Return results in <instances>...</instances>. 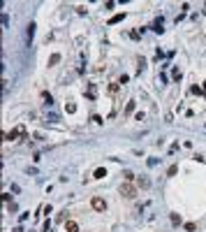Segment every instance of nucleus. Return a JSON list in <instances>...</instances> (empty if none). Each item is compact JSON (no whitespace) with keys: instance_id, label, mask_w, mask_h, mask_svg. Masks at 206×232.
<instances>
[{"instance_id":"obj_16","label":"nucleus","mask_w":206,"mask_h":232,"mask_svg":"<svg viewBox=\"0 0 206 232\" xmlns=\"http://www.w3.org/2000/svg\"><path fill=\"white\" fill-rule=\"evenodd\" d=\"M195 228H197L195 223H185V230H188V232H195Z\"/></svg>"},{"instance_id":"obj_13","label":"nucleus","mask_w":206,"mask_h":232,"mask_svg":"<svg viewBox=\"0 0 206 232\" xmlns=\"http://www.w3.org/2000/svg\"><path fill=\"white\" fill-rule=\"evenodd\" d=\"M139 186H141V188H148L151 181H148V179H139Z\"/></svg>"},{"instance_id":"obj_26","label":"nucleus","mask_w":206,"mask_h":232,"mask_svg":"<svg viewBox=\"0 0 206 232\" xmlns=\"http://www.w3.org/2000/svg\"><path fill=\"white\" fill-rule=\"evenodd\" d=\"M204 9H206V5H204Z\"/></svg>"},{"instance_id":"obj_18","label":"nucleus","mask_w":206,"mask_h":232,"mask_svg":"<svg viewBox=\"0 0 206 232\" xmlns=\"http://www.w3.org/2000/svg\"><path fill=\"white\" fill-rule=\"evenodd\" d=\"M176 172H178V167H176V165H172V167H169V172H167V174H169V176H174Z\"/></svg>"},{"instance_id":"obj_4","label":"nucleus","mask_w":206,"mask_h":232,"mask_svg":"<svg viewBox=\"0 0 206 232\" xmlns=\"http://www.w3.org/2000/svg\"><path fill=\"white\" fill-rule=\"evenodd\" d=\"M162 26H164V19H162V16H160V19H155V23H153V30L162 35V33H164V28H162Z\"/></svg>"},{"instance_id":"obj_11","label":"nucleus","mask_w":206,"mask_h":232,"mask_svg":"<svg viewBox=\"0 0 206 232\" xmlns=\"http://www.w3.org/2000/svg\"><path fill=\"white\" fill-rule=\"evenodd\" d=\"M56 63H60V53H54V56L49 58V65H56Z\"/></svg>"},{"instance_id":"obj_19","label":"nucleus","mask_w":206,"mask_h":232,"mask_svg":"<svg viewBox=\"0 0 206 232\" xmlns=\"http://www.w3.org/2000/svg\"><path fill=\"white\" fill-rule=\"evenodd\" d=\"M127 81H130V77H127V74H123L121 79H118V84H127Z\"/></svg>"},{"instance_id":"obj_22","label":"nucleus","mask_w":206,"mask_h":232,"mask_svg":"<svg viewBox=\"0 0 206 232\" xmlns=\"http://www.w3.org/2000/svg\"><path fill=\"white\" fill-rule=\"evenodd\" d=\"M157 165V158H148V167H155Z\"/></svg>"},{"instance_id":"obj_2","label":"nucleus","mask_w":206,"mask_h":232,"mask_svg":"<svg viewBox=\"0 0 206 232\" xmlns=\"http://www.w3.org/2000/svg\"><path fill=\"white\" fill-rule=\"evenodd\" d=\"M23 135H26V126H19V128L12 130V132H7L5 137H7V139H16V137H23Z\"/></svg>"},{"instance_id":"obj_3","label":"nucleus","mask_w":206,"mask_h":232,"mask_svg":"<svg viewBox=\"0 0 206 232\" xmlns=\"http://www.w3.org/2000/svg\"><path fill=\"white\" fill-rule=\"evenodd\" d=\"M90 207H93L95 211H104V209H107V202H104L102 197H93V200H90Z\"/></svg>"},{"instance_id":"obj_23","label":"nucleus","mask_w":206,"mask_h":232,"mask_svg":"<svg viewBox=\"0 0 206 232\" xmlns=\"http://www.w3.org/2000/svg\"><path fill=\"white\" fill-rule=\"evenodd\" d=\"M42 211L46 213V216H49V213H51V211H54V209H51V204H46V207H42Z\"/></svg>"},{"instance_id":"obj_7","label":"nucleus","mask_w":206,"mask_h":232,"mask_svg":"<svg viewBox=\"0 0 206 232\" xmlns=\"http://www.w3.org/2000/svg\"><path fill=\"white\" fill-rule=\"evenodd\" d=\"M123 19H125V12H123V14H114V16L109 19V26H114V23H121Z\"/></svg>"},{"instance_id":"obj_6","label":"nucleus","mask_w":206,"mask_h":232,"mask_svg":"<svg viewBox=\"0 0 206 232\" xmlns=\"http://www.w3.org/2000/svg\"><path fill=\"white\" fill-rule=\"evenodd\" d=\"M65 232H79V225H76L74 221H67L65 223Z\"/></svg>"},{"instance_id":"obj_25","label":"nucleus","mask_w":206,"mask_h":232,"mask_svg":"<svg viewBox=\"0 0 206 232\" xmlns=\"http://www.w3.org/2000/svg\"><path fill=\"white\" fill-rule=\"evenodd\" d=\"M202 91H206V81H204V86H202Z\"/></svg>"},{"instance_id":"obj_21","label":"nucleus","mask_w":206,"mask_h":232,"mask_svg":"<svg viewBox=\"0 0 206 232\" xmlns=\"http://www.w3.org/2000/svg\"><path fill=\"white\" fill-rule=\"evenodd\" d=\"M93 121H95V123H97V126H102V123H104V121H102V116H97V114H95V116H93Z\"/></svg>"},{"instance_id":"obj_17","label":"nucleus","mask_w":206,"mask_h":232,"mask_svg":"<svg viewBox=\"0 0 206 232\" xmlns=\"http://www.w3.org/2000/svg\"><path fill=\"white\" fill-rule=\"evenodd\" d=\"M172 77H174V79H176V81H178V79H181V70H178V67H176V70H174V72H172Z\"/></svg>"},{"instance_id":"obj_12","label":"nucleus","mask_w":206,"mask_h":232,"mask_svg":"<svg viewBox=\"0 0 206 232\" xmlns=\"http://www.w3.org/2000/svg\"><path fill=\"white\" fill-rule=\"evenodd\" d=\"M86 93H88V98H90V100H95V86H93V84L88 86V91H86Z\"/></svg>"},{"instance_id":"obj_15","label":"nucleus","mask_w":206,"mask_h":232,"mask_svg":"<svg viewBox=\"0 0 206 232\" xmlns=\"http://www.w3.org/2000/svg\"><path fill=\"white\" fill-rule=\"evenodd\" d=\"M172 223H174V225L181 223V216H178V213H172Z\"/></svg>"},{"instance_id":"obj_20","label":"nucleus","mask_w":206,"mask_h":232,"mask_svg":"<svg viewBox=\"0 0 206 232\" xmlns=\"http://www.w3.org/2000/svg\"><path fill=\"white\" fill-rule=\"evenodd\" d=\"M116 91H118V81H116V84H111V86H109V93H116Z\"/></svg>"},{"instance_id":"obj_9","label":"nucleus","mask_w":206,"mask_h":232,"mask_svg":"<svg viewBox=\"0 0 206 232\" xmlns=\"http://www.w3.org/2000/svg\"><path fill=\"white\" fill-rule=\"evenodd\" d=\"M65 111H67V114H74V111H76V105H74V102H65Z\"/></svg>"},{"instance_id":"obj_14","label":"nucleus","mask_w":206,"mask_h":232,"mask_svg":"<svg viewBox=\"0 0 206 232\" xmlns=\"http://www.w3.org/2000/svg\"><path fill=\"white\" fill-rule=\"evenodd\" d=\"M125 111H127V114H132V111H134V102H132V100H130V102H127V107H125Z\"/></svg>"},{"instance_id":"obj_24","label":"nucleus","mask_w":206,"mask_h":232,"mask_svg":"<svg viewBox=\"0 0 206 232\" xmlns=\"http://www.w3.org/2000/svg\"><path fill=\"white\" fill-rule=\"evenodd\" d=\"M42 232H51V223H49V221L44 223V228H42Z\"/></svg>"},{"instance_id":"obj_1","label":"nucleus","mask_w":206,"mask_h":232,"mask_svg":"<svg viewBox=\"0 0 206 232\" xmlns=\"http://www.w3.org/2000/svg\"><path fill=\"white\" fill-rule=\"evenodd\" d=\"M121 195H125L127 200H134V197H137V188L130 186V183H123V186H121Z\"/></svg>"},{"instance_id":"obj_10","label":"nucleus","mask_w":206,"mask_h":232,"mask_svg":"<svg viewBox=\"0 0 206 232\" xmlns=\"http://www.w3.org/2000/svg\"><path fill=\"white\" fill-rule=\"evenodd\" d=\"M93 176H95V179H104V176H107V170L100 167V170H95V174H93Z\"/></svg>"},{"instance_id":"obj_8","label":"nucleus","mask_w":206,"mask_h":232,"mask_svg":"<svg viewBox=\"0 0 206 232\" xmlns=\"http://www.w3.org/2000/svg\"><path fill=\"white\" fill-rule=\"evenodd\" d=\"M42 100H44V105H46V107L54 105V98H51V93H42Z\"/></svg>"},{"instance_id":"obj_5","label":"nucleus","mask_w":206,"mask_h":232,"mask_svg":"<svg viewBox=\"0 0 206 232\" xmlns=\"http://www.w3.org/2000/svg\"><path fill=\"white\" fill-rule=\"evenodd\" d=\"M33 35H35V23H28V28H26V40H28V44L33 42Z\"/></svg>"}]
</instances>
